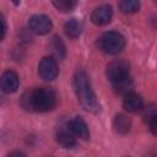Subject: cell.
Returning a JSON list of instances; mask_svg holds the SVG:
<instances>
[{"instance_id": "12", "label": "cell", "mask_w": 157, "mask_h": 157, "mask_svg": "<svg viewBox=\"0 0 157 157\" xmlns=\"http://www.w3.org/2000/svg\"><path fill=\"white\" fill-rule=\"evenodd\" d=\"M131 126V121L128 117H125L124 114H118L114 117L113 119V128L118 134H128Z\"/></svg>"}, {"instance_id": "6", "label": "cell", "mask_w": 157, "mask_h": 157, "mask_svg": "<svg viewBox=\"0 0 157 157\" xmlns=\"http://www.w3.org/2000/svg\"><path fill=\"white\" fill-rule=\"evenodd\" d=\"M53 27L52 20L45 15H33L28 20V28L34 34H47Z\"/></svg>"}, {"instance_id": "9", "label": "cell", "mask_w": 157, "mask_h": 157, "mask_svg": "<svg viewBox=\"0 0 157 157\" xmlns=\"http://www.w3.org/2000/svg\"><path fill=\"white\" fill-rule=\"evenodd\" d=\"M20 85L18 76L15 71L7 70L1 76V91L4 93H13L17 91Z\"/></svg>"}, {"instance_id": "5", "label": "cell", "mask_w": 157, "mask_h": 157, "mask_svg": "<svg viewBox=\"0 0 157 157\" xmlns=\"http://www.w3.org/2000/svg\"><path fill=\"white\" fill-rule=\"evenodd\" d=\"M59 74L58 64L54 58L52 56H44L38 65V75L44 81H53L56 78Z\"/></svg>"}, {"instance_id": "2", "label": "cell", "mask_w": 157, "mask_h": 157, "mask_svg": "<svg viewBox=\"0 0 157 157\" xmlns=\"http://www.w3.org/2000/svg\"><path fill=\"white\" fill-rule=\"evenodd\" d=\"M107 77L113 85L114 90L119 93H126L131 87L132 80L130 76L129 63L123 59H117L107 65Z\"/></svg>"}, {"instance_id": "20", "label": "cell", "mask_w": 157, "mask_h": 157, "mask_svg": "<svg viewBox=\"0 0 157 157\" xmlns=\"http://www.w3.org/2000/svg\"><path fill=\"white\" fill-rule=\"evenodd\" d=\"M152 21H153V25H155V27L157 28V15L153 17V20H152Z\"/></svg>"}, {"instance_id": "17", "label": "cell", "mask_w": 157, "mask_h": 157, "mask_svg": "<svg viewBox=\"0 0 157 157\" xmlns=\"http://www.w3.org/2000/svg\"><path fill=\"white\" fill-rule=\"evenodd\" d=\"M148 125H150L151 132H152L155 136H157V114L153 115V117L148 120Z\"/></svg>"}, {"instance_id": "21", "label": "cell", "mask_w": 157, "mask_h": 157, "mask_svg": "<svg viewBox=\"0 0 157 157\" xmlns=\"http://www.w3.org/2000/svg\"><path fill=\"white\" fill-rule=\"evenodd\" d=\"M11 1H12L16 6H17V5H20V2H21V0H11Z\"/></svg>"}, {"instance_id": "18", "label": "cell", "mask_w": 157, "mask_h": 157, "mask_svg": "<svg viewBox=\"0 0 157 157\" xmlns=\"http://www.w3.org/2000/svg\"><path fill=\"white\" fill-rule=\"evenodd\" d=\"M1 23H2V36L1 38L4 39L5 38V34H6V21H5V17L1 16Z\"/></svg>"}, {"instance_id": "14", "label": "cell", "mask_w": 157, "mask_h": 157, "mask_svg": "<svg viewBox=\"0 0 157 157\" xmlns=\"http://www.w3.org/2000/svg\"><path fill=\"white\" fill-rule=\"evenodd\" d=\"M119 9L123 13H135L140 9V1L139 0H120Z\"/></svg>"}, {"instance_id": "1", "label": "cell", "mask_w": 157, "mask_h": 157, "mask_svg": "<svg viewBox=\"0 0 157 157\" xmlns=\"http://www.w3.org/2000/svg\"><path fill=\"white\" fill-rule=\"evenodd\" d=\"M56 103L58 96L55 91L48 87H39L27 91L21 98L22 107L32 112H49L55 108Z\"/></svg>"}, {"instance_id": "16", "label": "cell", "mask_w": 157, "mask_h": 157, "mask_svg": "<svg viewBox=\"0 0 157 157\" xmlns=\"http://www.w3.org/2000/svg\"><path fill=\"white\" fill-rule=\"evenodd\" d=\"M78 0H53V5L60 12H69L75 9Z\"/></svg>"}, {"instance_id": "3", "label": "cell", "mask_w": 157, "mask_h": 157, "mask_svg": "<svg viewBox=\"0 0 157 157\" xmlns=\"http://www.w3.org/2000/svg\"><path fill=\"white\" fill-rule=\"evenodd\" d=\"M72 86H74V91L77 97V101L80 102L82 108L87 112H97L98 102L86 72L83 71L76 72L72 80Z\"/></svg>"}, {"instance_id": "8", "label": "cell", "mask_w": 157, "mask_h": 157, "mask_svg": "<svg viewBox=\"0 0 157 157\" xmlns=\"http://www.w3.org/2000/svg\"><path fill=\"white\" fill-rule=\"evenodd\" d=\"M67 129L78 139L88 140L90 139V130L86 121L81 117H74L67 123Z\"/></svg>"}, {"instance_id": "19", "label": "cell", "mask_w": 157, "mask_h": 157, "mask_svg": "<svg viewBox=\"0 0 157 157\" xmlns=\"http://www.w3.org/2000/svg\"><path fill=\"white\" fill-rule=\"evenodd\" d=\"M9 156H25L22 152H11L9 153Z\"/></svg>"}, {"instance_id": "15", "label": "cell", "mask_w": 157, "mask_h": 157, "mask_svg": "<svg viewBox=\"0 0 157 157\" xmlns=\"http://www.w3.org/2000/svg\"><path fill=\"white\" fill-rule=\"evenodd\" d=\"M50 47H52V49H53V53H54L59 59H63V58L65 56L66 50H65V45H64V43H63V40H61L60 37L54 36L53 39H52V42H50Z\"/></svg>"}, {"instance_id": "13", "label": "cell", "mask_w": 157, "mask_h": 157, "mask_svg": "<svg viewBox=\"0 0 157 157\" xmlns=\"http://www.w3.org/2000/svg\"><path fill=\"white\" fill-rule=\"evenodd\" d=\"M81 31H82V25L77 20H75V18H71V20L66 21L65 25H64V32H65V34L67 37L72 38V39L80 37Z\"/></svg>"}, {"instance_id": "11", "label": "cell", "mask_w": 157, "mask_h": 157, "mask_svg": "<svg viewBox=\"0 0 157 157\" xmlns=\"http://www.w3.org/2000/svg\"><path fill=\"white\" fill-rule=\"evenodd\" d=\"M75 135L69 130H59L56 132V142L64 148H72L76 145Z\"/></svg>"}, {"instance_id": "10", "label": "cell", "mask_w": 157, "mask_h": 157, "mask_svg": "<svg viewBox=\"0 0 157 157\" xmlns=\"http://www.w3.org/2000/svg\"><path fill=\"white\" fill-rule=\"evenodd\" d=\"M123 107L126 112L129 113H135L137 110H140L144 107V101L141 98L140 94H137L136 92H126L124 101H123Z\"/></svg>"}, {"instance_id": "4", "label": "cell", "mask_w": 157, "mask_h": 157, "mask_svg": "<svg viewBox=\"0 0 157 157\" xmlns=\"http://www.w3.org/2000/svg\"><path fill=\"white\" fill-rule=\"evenodd\" d=\"M98 47L103 53L109 55H115L120 53L125 47V38L119 32L109 31L103 33L98 38Z\"/></svg>"}, {"instance_id": "7", "label": "cell", "mask_w": 157, "mask_h": 157, "mask_svg": "<svg viewBox=\"0 0 157 157\" xmlns=\"http://www.w3.org/2000/svg\"><path fill=\"white\" fill-rule=\"evenodd\" d=\"M113 17V10L109 5H101L96 7L91 13V21L96 26H103L110 22Z\"/></svg>"}]
</instances>
